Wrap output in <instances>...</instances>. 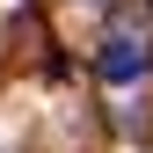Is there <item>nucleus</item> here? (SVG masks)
<instances>
[{"instance_id": "1", "label": "nucleus", "mask_w": 153, "mask_h": 153, "mask_svg": "<svg viewBox=\"0 0 153 153\" xmlns=\"http://www.w3.org/2000/svg\"><path fill=\"white\" fill-rule=\"evenodd\" d=\"M139 73H146V44H139V36H109V44H102V80L124 88V80H139Z\"/></svg>"}]
</instances>
